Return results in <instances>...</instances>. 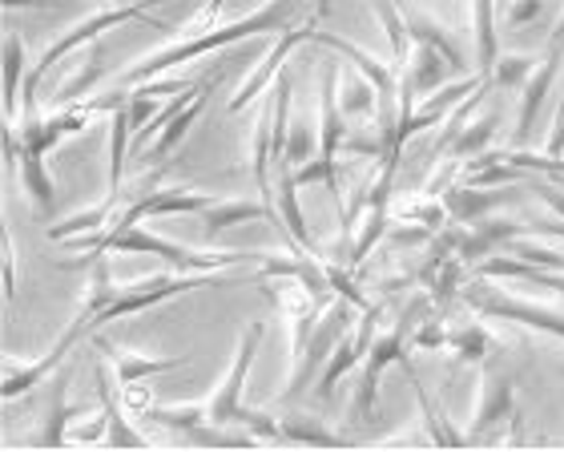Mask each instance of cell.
Returning <instances> with one entry per match:
<instances>
[{"label": "cell", "instance_id": "cell-1", "mask_svg": "<svg viewBox=\"0 0 564 452\" xmlns=\"http://www.w3.org/2000/svg\"><path fill=\"white\" fill-rule=\"evenodd\" d=\"M77 247L85 250V259L61 262V267H89L97 255H158L165 259L174 271L186 275H218V271H235V267H262L267 250H206V247H182V243H170V238L153 235L145 226H126V230H97V235L77 238Z\"/></svg>", "mask_w": 564, "mask_h": 452}, {"label": "cell", "instance_id": "cell-2", "mask_svg": "<svg viewBox=\"0 0 564 452\" xmlns=\"http://www.w3.org/2000/svg\"><path fill=\"white\" fill-rule=\"evenodd\" d=\"M291 12H294V0H267L262 9L247 12V17H238V21H230V24L202 29V33H186L182 41L158 49V53H150L145 61H138L133 69H126V82H130V85L150 82V77H158V73H170V65H186V61L202 57V53H214V49H223V45H235V41H242V36L279 33L282 24L291 21Z\"/></svg>", "mask_w": 564, "mask_h": 452}, {"label": "cell", "instance_id": "cell-3", "mask_svg": "<svg viewBox=\"0 0 564 452\" xmlns=\"http://www.w3.org/2000/svg\"><path fill=\"white\" fill-rule=\"evenodd\" d=\"M459 299H464L476 315H484V320L517 323V327H532V332H544V335L564 340V311L561 308L508 295L505 287H488V283H468L464 291H459Z\"/></svg>", "mask_w": 564, "mask_h": 452}, {"label": "cell", "instance_id": "cell-4", "mask_svg": "<svg viewBox=\"0 0 564 452\" xmlns=\"http://www.w3.org/2000/svg\"><path fill=\"white\" fill-rule=\"evenodd\" d=\"M427 303H432V299H415L412 308L395 320V327H391V332H383V335H376V344L367 347L364 376H359V388H355V412H359V417H376L379 380H383V372H388L391 364H403V359H408L415 320H420V311L427 308Z\"/></svg>", "mask_w": 564, "mask_h": 452}, {"label": "cell", "instance_id": "cell-5", "mask_svg": "<svg viewBox=\"0 0 564 452\" xmlns=\"http://www.w3.org/2000/svg\"><path fill=\"white\" fill-rule=\"evenodd\" d=\"M218 283H226L223 275H186L182 271V275H150V279H141V283L118 287L113 303H109V308L89 323V335H94L97 327L113 323V320H126V315H138V311L158 308V303H165V299L198 291V287H218Z\"/></svg>", "mask_w": 564, "mask_h": 452}, {"label": "cell", "instance_id": "cell-6", "mask_svg": "<svg viewBox=\"0 0 564 452\" xmlns=\"http://www.w3.org/2000/svg\"><path fill=\"white\" fill-rule=\"evenodd\" d=\"M262 332H267V323H250L247 332H242V344L235 352V364L230 372L223 376V384L206 396V412H210V424H242V388H247V376H250V364H254V352L262 344Z\"/></svg>", "mask_w": 564, "mask_h": 452}, {"label": "cell", "instance_id": "cell-7", "mask_svg": "<svg viewBox=\"0 0 564 452\" xmlns=\"http://www.w3.org/2000/svg\"><path fill=\"white\" fill-rule=\"evenodd\" d=\"M517 376L508 372H492L484 368L480 376V392H476V412H471V429H468V444H484L492 441V432L508 420H517Z\"/></svg>", "mask_w": 564, "mask_h": 452}, {"label": "cell", "instance_id": "cell-8", "mask_svg": "<svg viewBox=\"0 0 564 452\" xmlns=\"http://www.w3.org/2000/svg\"><path fill=\"white\" fill-rule=\"evenodd\" d=\"M351 332V303L347 299H335L323 315H318L315 332H311V344H306V356H303V368L294 372V376H286V388H282V400H294V396L303 392L306 380L311 376H318L323 372V364H327V356L335 352V344H339L343 335Z\"/></svg>", "mask_w": 564, "mask_h": 452}, {"label": "cell", "instance_id": "cell-9", "mask_svg": "<svg viewBox=\"0 0 564 452\" xmlns=\"http://www.w3.org/2000/svg\"><path fill=\"white\" fill-rule=\"evenodd\" d=\"M315 33H318L315 24H303V29H291V33H282L279 41L271 45V53L262 57V65H254V69H250V77L242 82V89L230 97V106H226V109H230V114H242L247 106H254V101L267 94V85H274V77L282 73V61L291 57L299 45H315Z\"/></svg>", "mask_w": 564, "mask_h": 452}, {"label": "cell", "instance_id": "cell-10", "mask_svg": "<svg viewBox=\"0 0 564 452\" xmlns=\"http://www.w3.org/2000/svg\"><path fill=\"white\" fill-rule=\"evenodd\" d=\"M89 114L94 109L85 106H69V109H53V114H45V118H29L17 126V133H21V146L24 150H33V154H53L65 138H73V133H82L85 126H89Z\"/></svg>", "mask_w": 564, "mask_h": 452}, {"label": "cell", "instance_id": "cell-11", "mask_svg": "<svg viewBox=\"0 0 564 452\" xmlns=\"http://www.w3.org/2000/svg\"><path fill=\"white\" fill-rule=\"evenodd\" d=\"M73 344H82V332H73V327H69V332H65L57 344H53V352H48V356L29 359V364H24V359H17V356H9V359H4V380H0V396H4V400H21L29 388H36V384L45 380V376H53V372L65 364V356L73 352Z\"/></svg>", "mask_w": 564, "mask_h": 452}, {"label": "cell", "instance_id": "cell-12", "mask_svg": "<svg viewBox=\"0 0 564 452\" xmlns=\"http://www.w3.org/2000/svg\"><path fill=\"white\" fill-rule=\"evenodd\" d=\"M94 344L101 347V352L109 356V364H113V380H118V388H130V384H141V380H150V376H162V372L186 364V356L153 359V356H141V352H130V347L109 344V340H101V335H97Z\"/></svg>", "mask_w": 564, "mask_h": 452}, {"label": "cell", "instance_id": "cell-13", "mask_svg": "<svg viewBox=\"0 0 564 452\" xmlns=\"http://www.w3.org/2000/svg\"><path fill=\"white\" fill-rule=\"evenodd\" d=\"M218 82H223V69L214 73V77H206V82L198 85V94L189 97L186 109H177L174 118H170V126H165L162 133H158V142L145 150V162H162L165 154H174L177 146H182V138H186L189 130H194V121L202 118V109H206V101H210V94L218 89Z\"/></svg>", "mask_w": 564, "mask_h": 452}, {"label": "cell", "instance_id": "cell-14", "mask_svg": "<svg viewBox=\"0 0 564 452\" xmlns=\"http://www.w3.org/2000/svg\"><path fill=\"white\" fill-rule=\"evenodd\" d=\"M279 206L271 203H254V198H226V203H214L202 211V243H214L218 235L235 230V226L259 223V218H274Z\"/></svg>", "mask_w": 564, "mask_h": 452}, {"label": "cell", "instance_id": "cell-15", "mask_svg": "<svg viewBox=\"0 0 564 452\" xmlns=\"http://www.w3.org/2000/svg\"><path fill=\"white\" fill-rule=\"evenodd\" d=\"M556 69H561V49H549V53L541 57V65L532 69V77L524 82V106H520V118H517V142H529L532 126H536V118H541L544 97L553 94Z\"/></svg>", "mask_w": 564, "mask_h": 452}, {"label": "cell", "instance_id": "cell-16", "mask_svg": "<svg viewBox=\"0 0 564 452\" xmlns=\"http://www.w3.org/2000/svg\"><path fill=\"white\" fill-rule=\"evenodd\" d=\"M279 194H274V206H279V218L286 226V235L294 238V247L306 250V255H318L315 247V235H311V226H306L303 206H299V182H294V166L279 162Z\"/></svg>", "mask_w": 564, "mask_h": 452}, {"label": "cell", "instance_id": "cell-17", "mask_svg": "<svg viewBox=\"0 0 564 452\" xmlns=\"http://www.w3.org/2000/svg\"><path fill=\"white\" fill-rule=\"evenodd\" d=\"M508 194L512 191H500V186H471V182H452L440 198H444V206H447V215L452 218H459V223H476V218H484L488 211H496L500 203H508Z\"/></svg>", "mask_w": 564, "mask_h": 452}, {"label": "cell", "instance_id": "cell-18", "mask_svg": "<svg viewBox=\"0 0 564 452\" xmlns=\"http://www.w3.org/2000/svg\"><path fill=\"white\" fill-rule=\"evenodd\" d=\"M447 73H452V65L444 61V53L415 41L412 57H408V73H403L400 85H408L415 97H427V94H440V89H444Z\"/></svg>", "mask_w": 564, "mask_h": 452}, {"label": "cell", "instance_id": "cell-19", "mask_svg": "<svg viewBox=\"0 0 564 452\" xmlns=\"http://www.w3.org/2000/svg\"><path fill=\"white\" fill-rule=\"evenodd\" d=\"M408 33H412V41H420V45L440 49V53H444V61L452 65V73H459V77H468V69H476V61H468V53L459 49L456 36L447 33L440 21H432V17L412 12V17H408Z\"/></svg>", "mask_w": 564, "mask_h": 452}, {"label": "cell", "instance_id": "cell-20", "mask_svg": "<svg viewBox=\"0 0 564 452\" xmlns=\"http://www.w3.org/2000/svg\"><path fill=\"white\" fill-rule=\"evenodd\" d=\"M447 206L444 198H435V194H403V198H391V223H403V226H423V230H444L447 226Z\"/></svg>", "mask_w": 564, "mask_h": 452}, {"label": "cell", "instance_id": "cell-21", "mask_svg": "<svg viewBox=\"0 0 564 452\" xmlns=\"http://www.w3.org/2000/svg\"><path fill=\"white\" fill-rule=\"evenodd\" d=\"M12 166H17V179H21L33 211L36 215H48V211H53V179H48V170H45V158L17 146V162H12Z\"/></svg>", "mask_w": 564, "mask_h": 452}, {"label": "cell", "instance_id": "cell-22", "mask_svg": "<svg viewBox=\"0 0 564 452\" xmlns=\"http://www.w3.org/2000/svg\"><path fill=\"white\" fill-rule=\"evenodd\" d=\"M364 364V347H359V340H355V332H347L335 344V352L327 356V364H323V372H318V388H315V396H318V405H327L330 396H335V388H339V380L347 376L351 368H359Z\"/></svg>", "mask_w": 564, "mask_h": 452}, {"label": "cell", "instance_id": "cell-23", "mask_svg": "<svg viewBox=\"0 0 564 452\" xmlns=\"http://www.w3.org/2000/svg\"><path fill=\"white\" fill-rule=\"evenodd\" d=\"M106 77V49H101V41H94L89 45V57H85V65L77 73H73L69 82L61 85L57 94H53V109H69V106H82V97L94 89L97 82Z\"/></svg>", "mask_w": 564, "mask_h": 452}, {"label": "cell", "instance_id": "cell-24", "mask_svg": "<svg viewBox=\"0 0 564 452\" xmlns=\"http://www.w3.org/2000/svg\"><path fill=\"white\" fill-rule=\"evenodd\" d=\"M24 41L17 33L4 36V126H17L21 121L24 106Z\"/></svg>", "mask_w": 564, "mask_h": 452}, {"label": "cell", "instance_id": "cell-25", "mask_svg": "<svg viewBox=\"0 0 564 452\" xmlns=\"http://www.w3.org/2000/svg\"><path fill=\"white\" fill-rule=\"evenodd\" d=\"M471 36H476V73L492 77V65L500 57V45H496V0H471Z\"/></svg>", "mask_w": 564, "mask_h": 452}, {"label": "cell", "instance_id": "cell-26", "mask_svg": "<svg viewBox=\"0 0 564 452\" xmlns=\"http://www.w3.org/2000/svg\"><path fill=\"white\" fill-rule=\"evenodd\" d=\"M496 335L480 323H464V327H447V352L459 359V364H484V359L496 352Z\"/></svg>", "mask_w": 564, "mask_h": 452}, {"label": "cell", "instance_id": "cell-27", "mask_svg": "<svg viewBox=\"0 0 564 452\" xmlns=\"http://www.w3.org/2000/svg\"><path fill=\"white\" fill-rule=\"evenodd\" d=\"M500 126H505V118L500 114H484V118L476 121H464V130L456 133V142H452V158H480L488 154V146L496 142V133H500Z\"/></svg>", "mask_w": 564, "mask_h": 452}, {"label": "cell", "instance_id": "cell-28", "mask_svg": "<svg viewBox=\"0 0 564 452\" xmlns=\"http://www.w3.org/2000/svg\"><path fill=\"white\" fill-rule=\"evenodd\" d=\"M403 372H408V384L415 388V400H420V417H423V429H427V441L432 444H468V437H459V432L444 420V412L427 400L420 376H415V368H412V359H403Z\"/></svg>", "mask_w": 564, "mask_h": 452}, {"label": "cell", "instance_id": "cell-29", "mask_svg": "<svg viewBox=\"0 0 564 452\" xmlns=\"http://www.w3.org/2000/svg\"><path fill=\"white\" fill-rule=\"evenodd\" d=\"M141 420H153L170 432H194L202 424H210V412H206V400H189V405H150V412Z\"/></svg>", "mask_w": 564, "mask_h": 452}, {"label": "cell", "instance_id": "cell-30", "mask_svg": "<svg viewBox=\"0 0 564 452\" xmlns=\"http://www.w3.org/2000/svg\"><path fill=\"white\" fill-rule=\"evenodd\" d=\"M282 441H299V444H315V449H330V444H351L347 437L330 432L318 417H303V412H291V417H279Z\"/></svg>", "mask_w": 564, "mask_h": 452}, {"label": "cell", "instance_id": "cell-31", "mask_svg": "<svg viewBox=\"0 0 564 452\" xmlns=\"http://www.w3.org/2000/svg\"><path fill=\"white\" fill-rule=\"evenodd\" d=\"M85 408H69V400H65V388H53V408H48V420L45 429L36 432V444H45V449H61V444H69V429L73 420L82 417Z\"/></svg>", "mask_w": 564, "mask_h": 452}, {"label": "cell", "instance_id": "cell-32", "mask_svg": "<svg viewBox=\"0 0 564 452\" xmlns=\"http://www.w3.org/2000/svg\"><path fill=\"white\" fill-rule=\"evenodd\" d=\"M339 101L347 118H376L379 114V89L371 77H351L347 85H339Z\"/></svg>", "mask_w": 564, "mask_h": 452}, {"label": "cell", "instance_id": "cell-33", "mask_svg": "<svg viewBox=\"0 0 564 452\" xmlns=\"http://www.w3.org/2000/svg\"><path fill=\"white\" fill-rule=\"evenodd\" d=\"M541 61L536 57H517V53H500L492 65V77L488 82L496 85V89H524V82L532 77V69H536Z\"/></svg>", "mask_w": 564, "mask_h": 452}, {"label": "cell", "instance_id": "cell-34", "mask_svg": "<svg viewBox=\"0 0 564 452\" xmlns=\"http://www.w3.org/2000/svg\"><path fill=\"white\" fill-rule=\"evenodd\" d=\"M315 154H318V133L311 130L303 118L291 114V133H286V154H282V162H286V166H306ZM274 166H279V162H274Z\"/></svg>", "mask_w": 564, "mask_h": 452}, {"label": "cell", "instance_id": "cell-35", "mask_svg": "<svg viewBox=\"0 0 564 452\" xmlns=\"http://www.w3.org/2000/svg\"><path fill=\"white\" fill-rule=\"evenodd\" d=\"M459 287H464V271H459V259H447L440 267L432 283H427V299H432L435 308H447V303H456L459 299Z\"/></svg>", "mask_w": 564, "mask_h": 452}, {"label": "cell", "instance_id": "cell-36", "mask_svg": "<svg viewBox=\"0 0 564 452\" xmlns=\"http://www.w3.org/2000/svg\"><path fill=\"white\" fill-rule=\"evenodd\" d=\"M517 259H529L532 267H544V271H564V250L541 247V243H508Z\"/></svg>", "mask_w": 564, "mask_h": 452}, {"label": "cell", "instance_id": "cell-37", "mask_svg": "<svg viewBox=\"0 0 564 452\" xmlns=\"http://www.w3.org/2000/svg\"><path fill=\"white\" fill-rule=\"evenodd\" d=\"M480 279H529L532 262L529 259H480Z\"/></svg>", "mask_w": 564, "mask_h": 452}, {"label": "cell", "instance_id": "cell-38", "mask_svg": "<svg viewBox=\"0 0 564 452\" xmlns=\"http://www.w3.org/2000/svg\"><path fill=\"white\" fill-rule=\"evenodd\" d=\"M549 0H505V24L508 29H524V24L541 21Z\"/></svg>", "mask_w": 564, "mask_h": 452}, {"label": "cell", "instance_id": "cell-39", "mask_svg": "<svg viewBox=\"0 0 564 452\" xmlns=\"http://www.w3.org/2000/svg\"><path fill=\"white\" fill-rule=\"evenodd\" d=\"M412 347H420V352H447V327L444 323H415L412 332Z\"/></svg>", "mask_w": 564, "mask_h": 452}, {"label": "cell", "instance_id": "cell-40", "mask_svg": "<svg viewBox=\"0 0 564 452\" xmlns=\"http://www.w3.org/2000/svg\"><path fill=\"white\" fill-rule=\"evenodd\" d=\"M12 295H17V243L4 235V299L12 303Z\"/></svg>", "mask_w": 564, "mask_h": 452}, {"label": "cell", "instance_id": "cell-41", "mask_svg": "<svg viewBox=\"0 0 564 452\" xmlns=\"http://www.w3.org/2000/svg\"><path fill=\"white\" fill-rule=\"evenodd\" d=\"M532 230H541V235H556L564 238V218H541V223H529Z\"/></svg>", "mask_w": 564, "mask_h": 452}, {"label": "cell", "instance_id": "cell-42", "mask_svg": "<svg viewBox=\"0 0 564 452\" xmlns=\"http://www.w3.org/2000/svg\"><path fill=\"white\" fill-rule=\"evenodd\" d=\"M21 4H61V0H4V9H21Z\"/></svg>", "mask_w": 564, "mask_h": 452}, {"label": "cell", "instance_id": "cell-43", "mask_svg": "<svg viewBox=\"0 0 564 452\" xmlns=\"http://www.w3.org/2000/svg\"><path fill=\"white\" fill-rule=\"evenodd\" d=\"M315 17L323 21V17H330V0H315Z\"/></svg>", "mask_w": 564, "mask_h": 452}]
</instances>
